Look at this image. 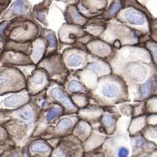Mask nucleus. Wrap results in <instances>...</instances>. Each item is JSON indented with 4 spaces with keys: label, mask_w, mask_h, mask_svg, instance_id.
Wrapping results in <instances>:
<instances>
[{
    "label": "nucleus",
    "mask_w": 157,
    "mask_h": 157,
    "mask_svg": "<svg viewBox=\"0 0 157 157\" xmlns=\"http://www.w3.org/2000/svg\"><path fill=\"white\" fill-rule=\"evenodd\" d=\"M40 110L30 101L15 110H0V126L4 128L16 147L24 148L32 138Z\"/></svg>",
    "instance_id": "nucleus-1"
},
{
    "label": "nucleus",
    "mask_w": 157,
    "mask_h": 157,
    "mask_svg": "<svg viewBox=\"0 0 157 157\" xmlns=\"http://www.w3.org/2000/svg\"><path fill=\"white\" fill-rule=\"evenodd\" d=\"M40 26L31 17H20L9 20L4 30L5 41L32 42L39 38Z\"/></svg>",
    "instance_id": "nucleus-2"
},
{
    "label": "nucleus",
    "mask_w": 157,
    "mask_h": 157,
    "mask_svg": "<svg viewBox=\"0 0 157 157\" xmlns=\"http://www.w3.org/2000/svg\"><path fill=\"white\" fill-rule=\"evenodd\" d=\"M26 89V80L16 67H0V96Z\"/></svg>",
    "instance_id": "nucleus-3"
},
{
    "label": "nucleus",
    "mask_w": 157,
    "mask_h": 157,
    "mask_svg": "<svg viewBox=\"0 0 157 157\" xmlns=\"http://www.w3.org/2000/svg\"><path fill=\"white\" fill-rule=\"evenodd\" d=\"M36 67L44 70L48 78L60 82H64L68 75L62 57L56 53L44 58L36 65Z\"/></svg>",
    "instance_id": "nucleus-4"
},
{
    "label": "nucleus",
    "mask_w": 157,
    "mask_h": 157,
    "mask_svg": "<svg viewBox=\"0 0 157 157\" xmlns=\"http://www.w3.org/2000/svg\"><path fill=\"white\" fill-rule=\"evenodd\" d=\"M31 97L25 90L0 96V110H15L29 103Z\"/></svg>",
    "instance_id": "nucleus-5"
},
{
    "label": "nucleus",
    "mask_w": 157,
    "mask_h": 157,
    "mask_svg": "<svg viewBox=\"0 0 157 157\" xmlns=\"http://www.w3.org/2000/svg\"><path fill=\"white\" fill-rule=\"evenodd\" d=\"M48 84L49 80L46 72L36 67L26 79V90L30 97H34L46 88Z\"/></svg>",
    "instance_id": "nucleus-6"
},
{
    "label": "nucleus",
    "mask_w": 157,
    "mask_h": 157,
    "mask_svg": "<svg viewBox=\"0 0 157 157\" xmlns=\"http://www.w3.org/2000/svg\"><path fill=\"white\" fill-rule=\"evenodd\" d=\"M24 157H49L52 151V146L43 139L31 138L24 147Z\"/></svg>",
    "instance_id": "nucleus-7"
},
{
    "label": "nucleus",
    "mask_w": 157,
    "mask_h": 157,
    "mask_svg": "<svg viewBox=\"0 0 157 157\" xmlns=\"http://www.w3.org/2000/svg\"><path fill=\"white\" fill-rule=\"evenodd\" d=\"M32 4L29 1H14L2 16V20H11L20 17H32Z\"/></svg>",
    "instance_id": "nucleus-8"
},
{
    "label": "nucleus",
    "mask_w": 157,
    "mask_h": 157,
    "mask_svg": "<svg viewBox=\"0 0 157 157\" xmlns=\"http://www.w3.org/2000/svg\"><path fill=\"white\" fill-rule=\"evenodd\" d=\"M33 64L30 57L23 53L4 50L0 55V67H17Z\"/></svg>",
    "instance_id": "nucleus-9"
},
{
    "label": "nucleus",
    "mask_w": 157,
    "mask_h": 157,
    "mask_svg": "<svg viewBox=\"0 0 157 157\" xmlns=\"http://www.w3.org/2000/svg\"><path fill=\"white\" fill-rule=\"evenodd\" d=\"M47 93L48 97H50L56 102L59 103L67 112L72 113L76 111V105L71 99L67 93L59 86H54L49 88Z\"/></svg>",
    "instance_id": "nucleus-10"
},
{
    "label": "nucleus",
    "mask_w": 157,
    "mask_h": 157,
    "mask_svg": "<svg viewBox=\"0 0 157 157\" xmlns=\"http://www.w3.org/2000/svg\"><path fill=\"white\" fill-rule=\"evenodd\" d=\"M63 113H64L63 108L58 104L52 105L51 108H49L46 111H44V112L40 111L39 115L38 116L36 128H35L32 138L39 132L43 125H48V124L52 122L55 119L60 117Z\"/></svg>",
    "instance_id": "nucleus-11"
},
{
    "label": "nucleus",
    "mask_w": 157,
    "mask_h": 157,
    "mask_svg": "<svg viewBox=\"0 0 157 157\" xmlns=\"http://www.w3.org/2000/svg\"><path fill=\"white\" fill-rule=\"evenodd\" d=\"M32 52L29 57L33 64L37 65L46 56L47 42L43 37H39L32 42Z\"/></svg>",
    "instance_id": "nucleus-12"
},
{
    "label": "nucleus",
    "mask_w": 157,
    "mask_h": 157,
    "mask_svg": "<svg viewBox=\"0 0 157 157\" xmlns=\"http://www.w3.org/2000/svg\"><path fill=\"white\" fill-rule=\"evenodd\" d=\"M51 2L50 1H44L40 2L33 7L32 11V17L34 20L41 22L45 26L48 25V22L46 16L48 12V9Z\"/></svg>",
    "instance_id": "nucleus-13"
},
{
    "label": "nucleus",
    "mask_w": 157,
    "mask_h": 157,
    "mask_svg": "<svg viewBox=\"0 0 157 157\" xmlns=\"http://www.w3.org/2000/svg\"><path fill=\"white\" fill-rule=\"evenodd\" d=\"M32 42L17 43L11 40H6L4 42V50L23 53L29 56L32 52Z\"/></svg>",
    "instance_id": "nucleus-14"
},
{
    "label": "nucleus",
    "mask_w": 157,
    "mask_h": 157,
    "mask_svg": "<svg viewBox=\"0 0 157 157\" xmlns=\"http://www.w3.org/2000/svg\"><path fill=\"white\" fill-rule=\"evenodd\" d=\"M42 37L47 42L46 57L52 55L57 46V40L55 32L51 30L44 29L42 32Z\"/></svg>",
    "instance_id": "nucleus-15"
},
{
    "label": "nucleus",
    "mask_w": 157,
    "mask_h": 157,
    "mask_svg": "<svg viewBox=\"0 0 157 157\" xmlns=\"http://www.w3.org/2000/svg\"><path fill=\"white\" fill-rule=\"evenodd\" d=\"M73 126V120L70 117H63L59 119L55 126V131L58 134L66 133L71 129Z\"/></svg>",
    "instance_id": "nucleus-16"
},
{
    "label": "nucleus",
    "mask_w": 157,
    "mask_h": 157,
    "mask_svg": "<svg viewBox=\"0 0 157 157\" xmlns=\"http://www.w3.org/2000/svg\"><path fill=\"white\" fill-rule=\"evenodd\" d=\"M83 62V58L76 52H71L69 55H65L64 64L71 68L80 67Z\"/></svg>",
    "instance_id": "nucleus-17"
},
{
    "label": "nucleus",
    "mask_w": 157,
    "mask_h": 157,
    "mask_svg": "<svg viewBox=\"0 0 157 157\" xmlns=\"http://www.w3.org/2000/svg\"><path fill=\"white\" fill-rule=\"evenodd\" d=\"M67 17L68 20L72 23L73 22L75 24L82 25L83 22H85V20L79 13L75 6H69L67 11Z\"/></svg>",
    "instance_id": "nucleus-18"
},
{
    "label": "nucleus",
    "mask_w": 157,
    "mask_h": 157,
    "mask_svg": "<svg viewBox=\"0 0 157 157\" xmlns=\"http://www.w3.org/2000/svg\"><path fill=\"white\" fill-rule=\"evenodd\" d=\"M125 18L127 21L134 25H143L145 22V17L141 13L134 11L133 10H128L124 13Z\"/></svg>",
    "instance_id": "nucleus-19"
},
{
    "label": "nucleus",
    "mask_w": 157,
    "mask_h": 157,
    "mask_svg": "<svg viewBox=\"0 0 157 157\" xmlns=\"http://www.w3.org/2000/svg\"><path fill=\"white\" fill-rule=\"evenodd\" d=\"M119 88L117 85L113 84H106L102 89V94L104 97L108 98H113L119 94Z\"/></svg>",
    "instance_id": "nucleus-20"
},
{
    "label": "nucleus",
    "mask_w": 157,
    "mask_h": 157,
    "mask_svg": "<svg viewBox=\"0 0 157 157\" xmlns=\"http://www.w3.org/2000/svg\"><path fill=\"white\" fill-rule=\"evenodd\" d=\"M154 80L151 79L149 80L147 82H146L143 85H142L140 88V96L143 98H146L149 97L151 94L154 88Z\"/></svg>",
    "instance_id": "nucleus-21"
},
{
    "label": "nucleus",
    "mask_w": 157,
    "mask_h": 157,
    "mask_svg": "<svg viewBox=\"0 0 157 157\" xmlns=\"http://www.w3.org/2000/svg\"><path fill=\"white\" fill-rule=\"evenodd\" d=\"M16 68L21 72L22 74L25 77V80H26L32 74V73L36 69V66L34 64H30L26 66H21V67H17Z\"/></svg>",
    "instance_id": "nucleus-22"
},
{
    "label": "nucleus",
    "mask_w": 157,
    "mask_h": 157,
    "mask_svg": "<svg viewBox=\"0 0 157 157\" xmlns=\"http://www.w3.org/2000/svg\"><path fill=\"white\" fill-rule=\"evenodd\" d=\"M67 90L71 93L80 92L83 90V87L78 80H71L68 83Z\"/></svg>",
    "instance_id": "nucleus-23"
},
{
    "label": "nucleus",
    "mask_w": 157,
    "mask_h": 157,
    "mask_svg": "<svg viewBox=\"0 0 157 157\" xmlns=\"http://www.w3.org/2000/svg\"><path fill=\"white\" fill-rule=\"evenodd\" d=\"M0 143H13V142L9 138L6 131L1 126H0Z\"/></svg>",
    "instance_id": "nucleus-24"
},
{
    "label": "nucleus",
    "mask_w": 157,
    "mask_h": 157,
    "mask_svg": "<svg viewBox=\"0 0 157 157\" xmlns=\"http://www.w3.org/2000/svg\"><path fill=\"white\" fill-rule=\"evenodd\" d=\"M9 157H24V152L23 149L17 147L15 146L13 148L11 149V152H10Z\"/></svg>",
    "instance_id": "nucleus-25"
},
{
    "label": "nucleus",
    "mask_w": 157,
    "mask_h": 157,
    "mask_svg": "<svg viewBox=\"0 0 157 157\" xmlns=\"http://www.w3.org/2000/svg\"><path fill=\"white\" fill-rule=\"evenodd\" d=\"M11 4V1L10 0H3V1H0V20L2 18V16L6 11L7 9L9 8L10 5Z\"/></svg>",
    "instance_id": "nucleus-26"
},
{
    "label": "nucleus",
    "mask_w": 157,
    "mask_h": 157,
    "mask_svg": "<svg viewBox=\"0 0 157 157\" xmlns=\"http://www.w3.org/2000/svg\"><path fill=\"white\" fill-rule=\"evenodd\" d=\"M121 4L120 2H115V3H114L113 6H111L110 10H109L108 16H113L116 12H117L119 10H120V9L121 8Z\"/></svg>",
    "instance_id": "nucleus-27"
},
{
    "label": "nucleus",
    "mask_w": 157,
    "mask_h": 157,
    "mask_svg": "<svg viewBox=\"0 0 157 157\" xmlns=\"http://www.w3.org/2000/svg\"><path fill=\"white\" fill-rule=\"evenodd\" d=\"M103 121H104L105 124L109 128L112 127L113 125L114 124V122H115L113 117L108 113H105L104 116H103Z\"/></svg>",
    "instance_id": "nucleus-28"
},
{
    "label": "nucleus",
    "mask_w": 157,
    "mask_h": 157,
    "mask_svg": "<svg viewBox=\"0 0 157 157\" xmlns=\"http://www.w3.org/2000/svg\"><path fill=\"white\" fill-rule=\"evenodd\" d=\"M15 147L13 143H0V155H2L7 149Z\"/></svg>",
    "instance_id": "nucleus-29"
},
{
    "label": "nucleus",
    "mask_w": 157,
    "mask_h": 157,
    "mask_svg": "<svg viewBox=\"0 0 157 157\" xmlns=\"http://www.w3.org/2000/svg\"><path fill=\"white\" fill-rule=\"evenodd\" d=\"M128 156V150L126 147H121L119 149L118 157H127Z\"/></svg>",
    "instance_id": "nucleus-30"
},
{
    "label": "nucleus",
    "mask_w": 157,
    "mask_h": 157,
    "mask_svg": "<svg viewBox=\"0 0 157 157\" xmlns=\"http://www.w3.org/2000/svg\"><path fill=\"white\" fill-rule=\"evenodd\" d=\"M149 49L151 50V51L152 52L154 58L157 62V45L156 44H151L150 46H149Z\"/></svg>",
    "instance_id": "nucleus-31"
},
{
    "label": "nucleus",
    "mask_w": 157,
    "mask_h": 157,
    "mask_svg": "<svg viewBox=\"0 0 157 157\" xmlns=\"http://www.w3.org/2000/svg\"><path fill=\"white\" fill-rule=\"evenodd\" d=\"M13 147H11V148L9 149H7V150L6 151H4V152L2 154V155H0V157H9V155L10 152H11V149Z\"/></svg>",
    "instance_id": "nucleus-32"
},
{
    "label": "nucleus",
    "mask_w": 157,
    "mask_h": 157,
    "mask_svg": "<svg viewBox=\"0 0 157 157\" xmlns=\"http://www.w3.org/2000/svg\"><path fill=\"white\" fill-rule=\"evenodd\" d=\"M4 41L3 40L0 39V55H1L2 52L4 51Z\"/></svg>",
    "instance_id": "nucleus-33"
}]
</instances>
